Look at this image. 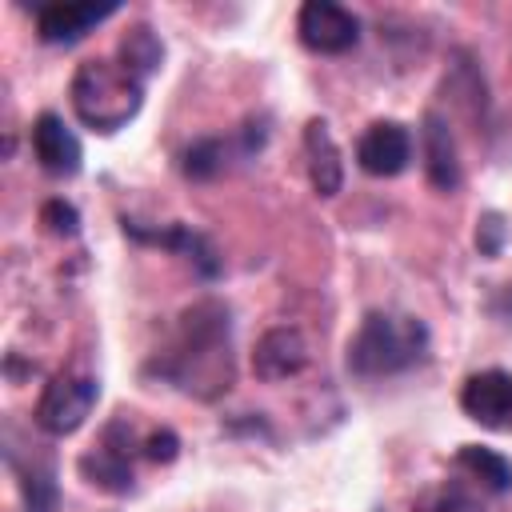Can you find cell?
<instances>
[{
  "instance_id": "2e32d148",
  "label": "cell",
  "mask_w": 512,
  "mask_h": 512,
  "mask_svg": "<svg viewBox=\"0 0 512 512\" xmlns=\"http://www.w3.org/2000/svg\"><path fill=\"white\" fill-rule=\"evenodd\" d=\"M120 64L128 72H136L140 80L152 76L160 64H164V44L160 36L148 28V24H132L124 36H120Z\"/></svg>"
},
{
  "instance_id": "44dd1931",
  "label": "cell",
  "mask_w": 512,
  "mask_h": 512,
  "mask_svg": "<svg viewBox=\"0 0 512 512\" xmlns=\"http://www.w3.org/2000/svg\"><path fill=\"white\" fill-rule=\"evenodd\" d=\"M504 240H508V224H504V216L500 212H480V220H476V248H480V256H500L504 252Z\"/></svg>"
},
{
  "instance_id": "e0dca14e",
  "label": "cell",
  "mask_w": 512,
  "mask_h": 512,
  "mask_svg": "<svg viewBox=\"0 0 512 512\" xmlns=\"http://www.w3.org/2000/svg\"><path fill=\"white\" fill-rule=\"evenodd\" d=\"M12 460V456H8ZM16 476H20V496H24V512H56V500H60V488H56V476L48 464H16Z\"/></svg>"
},
{
  "instance_id": "d6986e66",
  "label": "cell",
  "mask_w": 512,
  "mask_h": 512,
  "mask_svg": "<svg viewBox=\"0 0 512 512\" xmlns=\"http://www.w3.org/2000/svg\"><path fill=\"white\" fill-rule=\"evenodd\" d=\"M184 176L188 180H212L224 168V140L220 136H200L184 148Z\"/></svg>"
},
{
  "instance_id": "277c9868",
  "label": "cell",
  "mask_w": 512,
  "mask_h": 512,
  "mask_svg": "<svg viewBox=\"0 0 512 512\" xmlns=\"http://www.w3.org/2000/svg\"><path fill=\"white\" fill-rule=\"evenodd\" d=\"M96 400H100V380L76 376V372H60V376H52L44 384L32 420L48 436H72L76 428H84V420L92 416Z\"/></svg>"
},
{
  "instance_id": "3957f363",
  "label": "cell",
  "mask_w": 512,
  "mask_h": 512,
  "mask_svg": "<svg viewBox=\"0 0 512 512\" xmlns=\"http://www.w3.org/2000/svg\"><path fill=\"white\" fill-rule=\"evenodd\" d=\"M72 96V112L84 128L92 132H116L128 120H136V112L144 108V80L136 72H128L120 60H104L92 56L72 72L68 84Z\"/></svg>"
},
{
  "instance_id": "ac0fdd59",
  "label": "cell",
  "mask_w": 512,
  "mask_h": 512,
  "mask_svg": "<svg viewBox=\"0 0 512 512\" xmlns=\"http://www.w3.org/2000/svg\"><path fill=\"white\" fill-rule=\"evenodd\" d=\"M412 512H484V508H480V500H476L460 480H444V484L428 488V492L412 504Z\"/></svg>"
},
{
  "instance_id": "8fae6325",
  "label": "cell",
  "mask_w": 512,
  "mask_h": 512,
  "mask_svg": "<svg viewBox=\"0 0 512 512\" xmlns=\"http://www.w3.org/2000/svg\"><path fill=\"white\" fill-rule=\"evenodd\" d=\"M120 224H124V236L136 240V244H156V248H168V252L188 256L204 280H216V276H220V260H216L212 244H208L196 228H188V224H164V228H152V224H140V220H128V216H124Z\"/></svg>"
},
{
  "instance_id": "5bb4252c",
  "label": "cell",
  "mask_w": 512,
  "mask_h": 512,
  "mask_svg": "<svg viewBox=\"0 0 512 512\" xmlns=\"http://www.w3.org/2000/svg\"><path fill=\"white\" fill-rule=\"evenodd\" d=\"M304 168H308V184L316 196L328 200L344 188V160H340V148L320 116H312L304 124Z\"/></svg>"
},
{
  "instance_id": "ffe728a7",
  "label": "cell",
  "mask_w": 512,
  "mask_h": 512,
  "mask_svg": "<svg viewBox=\"0 0 512 512\" xmlns=\"http://www.w3.org/2000/svg\"><path fill=\"white\" fill-rule=\"evenodd\" d=\"M40 224L52 232V236H64V240H72L76 232H80V212H76V204H68V200H48L44 208H40Z\"/></svg>"
},
{
  "instance_id": "9c48e42d",
  "label": "cell",
  "mask_w": 512,
  "mask_h": 512,
  "mask_svg": "<svg viewBox=\"0 0 512 512\" xmlns=\"http://www.w3.org/2000/svg\"><path fill=\"white\" fill-rule=\"evenodd\" d=\"M308 364V340L300 328L292 324H276L268 328L260 340H256V352H252V372L256 380L264 384H280L288 376H300Z\"/></svg>"
},
{
  "instance_id": "5b68a950",
  "label": "cell",
  "mask_w": 512,
  "mask_h": 512,
  "mask_svg": "<svg viewBox=\"0 0 512 512\" xmlns=\"http://www.w3.org/2000/svg\"><path fill=\"white\" fill-rule=\"evenodd\" d=\"M136 432H132V420H112L104 432H100V444L92 452L80 456V476L100 488V492H112V496H128L132 492V456H136Z\"/></svg>"
},
{
  "instance_id": "8992f818",
  "label": "cell",
  "mask_w": 512,
  "mask_h": 512,
  "mask_svg": "<svg viewBox=\"0 0 512 512\" xmlns=\"http://www.w3.org/2000/svg\"><path fill=\"white\" fill-rule=\"evenodd\" d=\"M296 36L316 56H344L360 44V20L332 0H304L296 12Z\"/></svg>"
},
{
  "instance_id": "9a60e30c",
  "label": "cell",
  "mask_w": 512,
  "mask_h": 512,
  "mask_svg": "<svg viewBox=\"0 0 512 512\" xmlns=\"http://www.w3.org/2000/svg\"><path fill=\"white\" fill-rule=\"evenodd\" d=\"M456 468H460L468 480H476L484 492H492V496L512 492V460H508L504 452H496V448H484V444H460V452H456Z\"/></svg>"
},
{
  "instance_id": "7a4b0ae2",
  "label": "cell",
  "mask_w": 512,
  "mask_h": 512,
  "mask_svg": "<svg viewBox=\"0 0 512 512\" xmlns=\"http://www.w3.org/2000/svg\"><path fill=\"white\" fill-rule=\"evenodd\" d=\"M428 324L404 312H364L356 336L348 340V372L360 380L400 376L428 360Z\"/></svg>"
},
{
  "instance_id": "ba28073f",
  "label": "cell",
  "mask_w": 512,
  "mask_h": 512,
  "mask_svg": "<svg viewBox=\"0 0 512 512\" xmlns=\"http://www.w3.org/2000/svg\"><path fill=\"white\" fill-rule=\"evenodd\" d=\"M412 160V132L400 120H372L356 140V164L368 176H400Z\"/></svg>"
},
{
  "instance_id": "52a82bcc",
  "label": "cell",
  "mask_w": 512,
  "mask_h": 512,
  "mask_svg": "<svg viewBox=\"0 0 512 512\" xmlns=\"http://www.w3.org/2000/svg\"><path fill=\"white\" fill-rule=\"evenodd\" d=\"M460 408L480 428H492V432L508 428L512 424V372L504 368L472 372L460 388Z\"/></svg>"
},
{
  "instance_id": "603a6c76",
  "label": "cell",
  "mask_w": 512,
  "mask_h": 512,
  "mask_svg": "<svg viewBox=\"0 0 512 512\" xmlns=\"http://www.w3.org/2000/svg\"><path fill=\"white\" fill-rule=\"evenodd\" d=\"M500 312H504V316H512V284L504 288V300H500Z\"/></svg>"
},
{
  "instance_id": "7402d4cb",
  "label": "cell",
  "mask_w": 512,
  "mask_h": 512,
  "mask_svg": "<svg viewBox=\"0 0 512 512\" xmlns=\"http://www.w3.org/2000/svg\"><path fill=\"white\" fill-rule=\"evenodd\" d=\"M152 464H172L176 456H180V436L172 432V428H156V432H148L144 436V448H140Z\"/></svg>"
},
{
  "instance_id": "7c38bea8",
  "label": "cell",
  "mask_w": 512,
  "mask_h": 512,
  "mask_svg": "<svg viewBox=\"0 0 512 512\" xmlns=\"http://www.w3.org/2000/svg\"><path fill=\"white\" fill-rule=\"evenodd\" d=\"M116 12H120V4H64V0L40 4L36 8V36L44 44H64L68 48V44L84 40L96 24H104Z\"/></svg>"
},
{
  "instance_id": "4fadbf2b",
  "label": "cell",
  "mask_w": 512,
  "mask_h": 512,
  "mask_svg": "<svg viewBox=\"0 0 512 512\" xmlns=\"http://www.w3.org/2000/svg\"><path fill=\"white\" fill-rule=\"evenodd\" d=\"M420 144H424V176H428V184L436 192H456L464 172H460L456 136H452V128H448V120L440 112H424Z\"/></svg>"
},
{
  "instance_id": "6da1fadb",
  "label": "cell",
  "mask_w": 512,
  "mask_h": 512,
  "mask_svg": "<svg viewBox=\"0 0 512 512\" xmlns=\"http://www.w3.org/2000/svg\"><path fill=\"white\" fill-rule=\"evenodd\" d=\"M152 372L176 388L216 400L232 384V344H228V308L220 300H200L180 316L176 340L152 360Z\"/></svg>"
},
{
  "instance_id": "30bf717a",
  "label": "cell",
  "mask_w": 512,
  "mask_h": 512,
  "mask_svg": "<svg viewBox=\"0 0 512 512\" xmlns=\"http://www.w3.org/2000/svg\"><path fill=\"white\" fill-rule=\"evenodd\" d=\"M28 140H32V156H36V164H40L48 176H76V172H80V164H84V148H80L76 132L64 124V116H56V112H40V116L32 120Z\"/></svg>"
},
{
  "instance_id": "cb8c5ba5",
  "label": "cell",
  "mask_w": 512,
  "mask_h": 512,
  "mask_svg": "<svg viewBox=\"0 0 512 512\" xmlns=\"http://www.w3.org/2000/svg\"><path fill=\"white\" fill-rule=\"evenodd\" d=\"M508 428H512V424H508Z\"/></svg>"
}]
</instances>
